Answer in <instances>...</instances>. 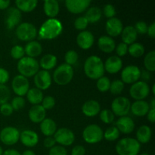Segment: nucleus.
I'll return each mask as SVG.
<instances>
[{
  "label": "nucleus",
  "mask_w": 155,
  "mask_h": 155,
  "mask_svg": "<svg viewBox=\"0 0 155 155\" xmlns=\"http://www.w3.org/2000/svg\"><path fill=\"white\" fill-rule=\"evenodd\" d=\"M63 31V25L56 18H48L44 21L38 30V34L42 39H54L60 36Z\"/></svg>",
  "instance_id": "nucleus-1"
},
{
  "label": "nucleus",
  "mask_w": 155,
  "mask_h": 155,
  "mask_svg": "<svg viewBox=\"0 0 155 155\" xmlns=\"http://www.w3.org/2000/svg\"><path fill=\"white\" fill-rule=\"evenodd\" d=\"M84 73L91 80H98L104 76V62L101 58L96 55H91L86 58L84 63Z\"/></svg>",
  "instance_id": "nucleus-2"
},
{
  "label": "nucleus",
  "mask_w": 155,
  "mask_h": 155,
  "mask_svg": "<svg viewBox=\"0 0 155 155\" xmlns=\"http://www.w3.org/2000/svg\"><path fill=\"white\" fill-rule=\"evenodd\" d=\"M115 150L118 155H138L141 150V144L133 138H124L118 141Z\"/></svg>",
  "instance_id": "nucleus-3"
},
{
  "label": "nucleus",
  "mask_w": 155,
  "mask_h": 155,
  "mask_svg": "<svg viewBox=\"0 0 155 155\" xmlns=\"http://www.w3.org/2000/svg\"><path fill=\"white\" fill-rule=\"evenodd\" d=\"M17 68L20 75L28 78L34 77L39 71V64L36 58L24 56L18 61Z\"/></svg>",
  "instance_id": "nucleus-4"
},
{
  "label": "nucleus",
  "mask_w": 155,
  "mask_h": 155,
  "mask_svg": "<svg viewBox=\"0 0 155 155\" xmlns=\"http://www.w3.org/2000/svg\"><path fill=\"white\" fill-rule=\"evenodd\" d=\"M74 71L72 66L61 64L53 73V80L59 86H65L71 82L74 78Z\"/></svg>",
  "instance_id": "nucleus-5"
},
{
  "label": "nucleus",
  "mask_w": 155,
  "mask_h": 155,
  "mask_svg": "<svg viewBox=\"0 0 155 155\" xmlns=\"http://www.w3.org/2000/svg\"><path fill=\"white\" fill-rule=\"evenodd\" d=\"M15 33L20 40L24 42H30L34 40L36 37L38 30L32 23L23 22L17 27Z\"/></svg>",
  "instance_id": "nucleus-6"
},
{
  "label": "nucleus",
  "mask_w": 155,
  "mask_h": 155,
  "mask_svg": "<svg viewBox=\"0 0 155 155\" xmlns=\"http://www.w3.org/2000/svg\"><path fill=\"white\" fill-rule=\"evenodd\" d=\"M103 130L97 124L88 125L83 130V139L85 142L90 145L98 143L103 139Z\"/></svg>",
  "instance_id": "nucleus-7"
},
{
  "label": "nucleus",
  "mask_w": 155,
  "mask_h": 155,
  "mask_svg": "<svg viewBox=\"0 0 155 155\" xmlns=\"http://www.w3.org/2000/svg\"><path fill=\"white\" fill-rule=\"evenodd\" d=\"M130 107H131V102L130 99L126 97H117L114 98L111 103V111L116 116L124 117L127 116L130 111Z\"/></svg>",
  "instance_id": "nucleus-8"
},
{
  "label": "nucleus",
  "mask_w": 155,
  "mask_h": 155,
  "mask_svg": "<svg viewBox=\"0 0 155 155\" xmlns=\"http://www.w3.org/2000/svg\"><path fill=\"white\" fill-rule=\"evenodd\" d=\"M150 87L147 83L139 80L132 84L130 89V95L136 101L144 100L149 95Z\"/></svg>",
  "instance_id": "nucleus-9"
},
{
  "label": "nucleus",
  "mask_w": 155,
  "mask_h": 155,
  "mask_svg": "<svg viewBox=\"0 0 155 155\" xmlns=\"http://www.w3.org/2000/svg\"><path fill=\"white\" fill-rule=\"evenodd\" d=\"M20 131L14 127H6L0 131V141L4 145H14L19 141Z\"/></svg>",
  "instance_id": "nucleus-10"
},
{
  "label": "nucleus",
  "mask_w": 155,
  "mask_h": 155,
  "mask_svg": "<svg viewBox=\"0 0 155 155\" xmlns=\"http://www.w3.org/2000/svg\"><path fill=\"white\" fill-rule=\"evenodd\" d=\"M56 143L61 146H70L75 141V135L74 132L68 128H59L53 136Z\"/></svg>",
  "instance_id": "nucleus-11"
},
{
  "label": "nucleus",
  "mask_w": 155,
  "mask_h": 155,
  "mask_svg": "<svg viewBox=\"0 0 155 155\" xmlns=\"http://www.w3.org/2000/svg\"><path fill=\"white\" fill-rule=\"evenodd\" d=\"M141 70L136 65H128L121 72V81L124 84H133L140 80Z\"/></svg>",
  "instance_id": "nucleus-12"
},
{
  "label": "nucleus",
  "mask_w": 155,
  "mask_h": 155,
  "mask_svg": "<svg viewBox=\"0 0 155 155\" xmlns=\"http://www.w3.org/2000/svg\"><path fill=\"white\" fill-rule=\"evenodd\" d=\"M12 88L17 96H24L30 89V82L28 78H26L20 74L15 76L12 80Z\"/></svg>",
  "instance_id": "nucleus-13"
},
{
  "label": "nucleus",
  "mask_w": 155,
  "mask_h": 155,
  "mask_svg": "<svg viewBox=\"0 0 155 155\" xmlns=\"http://www.w3.org/2000/svg\"><path fill=\"white\" fill-rule=\"evenodd\" d=\"M33 81L36 88L40 89L41 91L46 90L51 86L52 78L51 74L48 71L41 70L38 71L34 76Z\"/></svg>",
  "instance_id": "nucleus-14"
},
{
  "label": "nucleus",
  "mask_w": 155,
  "mask_h": 155,
  "mask_svg": "<svg viewBox=\"0 0 155 155\" xmlns=\"http://www.w3.org/2000/svg\"><path fill=\"white\" fill-rule=\"evenodd\" d=\"M90 0H66L65 6L69 12L72 14H81L89 8Z\"/></svg>",
  "instance_id": "nucleus-15"
},
{
  "label": "nucleus",
  "mask_w": 155,
  "mask_h": 155,
  "mask_svg": "<svg viewBox=\"0 0 155 155\" xmlns=\"http://www.w3.org/2000/svg\"><path fill=\"white\" fill-rule=\"evenodd\" d=\"M21 12L16 7H10L8 8L6 14L5 23L8 30H13L21 24Z\"/></svg>",
  "instance_id": "nucleus-16"
},
{
  "label": "nucleus",
  "mask_w": 155,
  "mask_h": 155,
  "mask_svg": "<svg viewBox=\"0 0 155 155\" xmlns=\"http://www.w3.org/2000/svg\"><path fill=\"white\" fill-rule=\"evenodd\" d=\"M124 29L122 21L117 18H110L105 24V30L110 37H117L121 34Z\"/></svg>",
  "instance_id": "nucleus-17"
},
{
  "label": "nucleus",
  "mask_w": 155,
  "mask_h": 155,
  "mask_svg": "<svg viewBox=\"0 0 155 155\" xmlns=\"http://www.w3.org/2000/svg\"><path fill=\"white\" fill-rule=\"evenodd\" d=\"M94 42H95V37L89 30H83L77 35V44L82 49H89L93 45Z\"/></svg>",
  "instance_id": "nucleus-18"
},
{
  "label": "nucleus",
  "mask_w": 155,
  "mask_h": 155,
  "mask_svg": "<svg viewBox=\"0 0 155 155\" xmlns=\"http://www.w3.org/2000/svg\"><path fill=\"white\" fill-rule=\"evenodd\" d=\"M19 140L25 147L33 148L39 142V136L33 130H26L20 133Z\"/></svg>",
  "instance_id": "nucleus-19"
},
{
  "label": "nucleus",
  "mask_w": 155,
  "mask_h": 155,
  "mask_svg": "<svg viewBox=\"0 0 155 155\" xmlns=\"http://www.w3.org/2000/svg\"><path fill=\"white\" fill-rule=\"evenodd\" d=\"M104 71H107L108 74H117L123 68L122 59L117 55L110 56L104 63Z\"/></svg>",
  "instance_id": "nucleus-20"
},
{
  "label": "nucleus",
  "mask_w": 155,
  "mask_h": 155,
  "mask_svg": "<svg viewBox=\"0 0 155 155\" xmlns=\"http://www.w3.org/2000/svg\"><path fill=\"white\" fill-rule=\"evenodd\" d=\"M135 123L130 117L124 116L121 117L117 120L116 127L119 130L120 133L124 134H130L135 130Z\"/></svg>",
  "instance_id": "nucleus-21"
},
{
  "label": "nucleus",
  "mask_w": 155,
  "mask_h": 155,
  "mask_svg": "<svg viewBox=\"0 0 155 155\" xmlns=\"http://www.w3.org/2000/svg\"><path fill=\"white\" fill-rule=\"evenodd\" d=\"M101 111V105L95 100H88L82 106V112L89 117H93L99 114Z\"/></svg>",
  "instance_id": "nucleus-22"
},
{
  "label": "nucleus",
  "mask_w": 155,
  "mask_h": 155,
  "mask_svg": "<svg viewBox=\"0 0 155 155\" xmlns=\"http://www.w3.org/2000/svg\"><path fill=\"white\" fill-rule=\"evenodd\" d=\"M45 115L46 110L42 107L41 104L33 105L28 112L29 119L34 124H40L44 119H45Z\"/></svg>",
  "instance_id": "nucleus-23"
},
{
  "label": "nucleus",
  "mask_w": 155,
  "mask_h": 155,
  "mask_svg": "<svg viewBox=\"0 0 155 155\" xmlns=\"http://www.w3.org/2000/svg\"><path fill=\"white\" fill-rule=\"evenodd\" d=\"M150 110L149 104L145 100L136 101L131 104L130 110L132 114L136 117H145Z\"/></svg>",
  "instance_id": "nucleus-24"
},
{
  "label": "nucleus",
  "mask_w": 155,
  "mask_h": 155,
  "mask_svg": "<svg viewBox=\"0 0 155 155\" xmlns=\"http://www.w3.org/2000/svg\"><path fill=\"white\" fill-rule=\"evenodd\" d=\"M43 11L49 18H55L60 12V5L57 0H45L43 2Z\"/></svg>",
  "instance_id": "nucleus-25"
},
{
  "label": "nucleus",
  "mask_w": 155,
  "mask_h": 155,
  "mask_svg": "<svg viewBox=\"0 0 155 155\" xmlns=\"http://www.w3.org/2000/svg\"><path fill=\"white\" fill-rule=\"evenodd\" d=\"M98 48L104 53H111L115 50L114 39L108 36H101L98 40Z\"/></svg>",
  "instance_id": "nucleus-26"
},
{
  "label": "nucleus",
  "mask_w": 155,
  "mask_h": 155,
  "mask_svg": "<svg viewBox=\"0 0 155 155\" xmlns=\"http://www.w3.org/2000/svg\"><path fill=\"white\" fill-rule=\"evenodd\" d=\"M137 38L138 33L133 26H127L126 27H124L122 33H121L122 42L127 44V45H130L136 42Z\"/></svg>",
  "instance_id": "nucleus-27"
},
{
  "label": "nucleus",
  "mask_w": 155,
  "mask_h": 155,
  "mask_svg": "<svg viewBox=\"0 0 155 155\" xmlns=\"http://www.w3.org/2000/svg\"><path fill=\"white\" fill-rule=\"evenodd\" d=\"M57 130V124L51 118H45L40 123L41 133L46 137L54 136Z\"/></svg>",
  "instance_id": "nucleus-28"
},
{
  "label": "nucleus",
  "mask_w": 155,
  "mask_h": 155,
  "mask_svg": "<svg viewBox=\"0 0 155 155\" xmlns=\"http://www.w3.org/2000/svg\"><path fill=\"white\" fill-rule=\"evenodd\" d=\"M24 51L27 57L35 58L42 54V46L37 41H30L26 44L25 47H24Z\"/></svg>",
  "instance_id": "nucleus-29"
},
{
  "label": "nucleus",
  "mask_w": 155,
  "mask_h": 155,
  "mask_svg": "<svg viewBox=\"0 0 155 155\" xmlns=\"http://www.w3.org/2000/svg\"><path fill=\"white\" fill-rule=\"evenodd\" d=\"M136 140L142 144H146L149 142L152 136V130L151 127L147 125H142L139 127L136 132Z\"/></svg>",
  "instance_id": "nucleus-30"
},
{
  "label": "nucleus",
  "mask_w": 155,
  "mask_h": 155,
  "mask_svg": "<svg viewBox=\"0 0 155 155\" xmlns=\"http://www.w3.org/2000/svg\"><path fill=\"white\" fill-rule=\"evenodd\" d=\"M58 59L55 55L52 54H46L42 56L39 62V67L42 68L44 71H48L49 70H52L57 65Z\"/></svg>",
  "instance_id": "nucleus-31"
},
{
  "label": "nucleus",
  "mask_w": 155,
  "mask_h": 155,
  "mask_svg": "<svg viewBox=\"0 0 155 155\" xmlns=\"http://www.w3.org/2000/svg\"><path fill=\"white\" fill-rule=\"evenodd\" d=\"M27 98L29 102L33 105H37L42 103V99L44 98L43 93L40 89L37 88H31L28 90L26 94Z\"/></svg>",
  "instance_id": "nucleus-32"
},
{
  "label": "nucleus",
  "mask_w": 155,
  "mask_h": 155,
  "mask_svg": "<svg viewBox=\"0 0 155 155\" xmlns=\"http://www.w3.org/2000/svg\"><path fill=\"white\" fill-rule=\"evenodd\" d=\"M16 8L22 12L29 13L34 10L38 5L37 0H16Z\"/></svg>",
  "instance_id": "nucleus-33"
},
{
  "label": "nucleus",
  "mask_w": 155,
  "mask_h": 155,
  "mask_svg": "<svg viewBox=\"0 0 155 155\" xmlns=\"http://www.w3.org/2000/svg\"><path fill=\"white\" fill-rule=\"evenodd\" d=\"M86 12V15L84 17L89 23L98 22L102 16V12L97 6H92V7L89 8Z\"/></svg>",
  "instance_id": "nucleus-34"
},
{
  "label": "nucleus",
  "mask_w": 155,
  "mask_h": 155,
  "mask_svg": "<svg viewBox=\"0 0 155 155\" xmlns=\"http://www.w3.org/2000/svg\"><path fill=\"white\" fill-rule=\"evenodd\" d=\"M145 51V46L139 42H134L128 46V52L132 57L140 58L144 55Z\"/></svg>",
  "instance_id": "nucleus-35"
},
{
  "label": "nucleus",
  "mask_w": 155,
  "mask_h": 155,
  "mask_svg": "<svg viewBox=\"0 0 155 155\" xmlns=\"http://www.w3.org/2000/svg\"><path fill=\"white\" fill-rule=\"evenodd\" d=\"M144 66L145 70L149 72H154L155 71V51H151L145 54L144 58Z\"/></svg>",
  "instance_id": "nucleus-36"
},
{
  "label": "nucleus",
  "mask_w": 155,
  "mask_h": 155,
  "mask_svg": "<svg viewBox=\"0 0 155 155\" xmlns=\"http://www.w3.org/2000/svg\"><path fill=\"white\" fill-rule=\"evenodd\" d=\"M120 133L116 127H110L103 133V138L109 142H114L119 139Z\"/></svg>",
  "instance_id": "nucleus-37"
},
{
  "label": "nucleus",
  "mask_w": 155,
  "mask_h": 155,
  "mask_svg": "<svg viewBox=\"0 0 155 155\" xmlns=\"http://www.w3.org/2000/svg\"><path fill=\"white\" fill-rule=\"evenodd\" d=\"M110 80L107 77H101L98 80H97L96 86L97 89L101 92H106L109 91L110 86Z\"/></svg>",
  "instance_id": "nucleus-38"
},
{
  "label": "nucleus",
  "mask_w": 155,
  "mask_h": 155,
  "mask_svg": "<svg viewBox=\"0 0 155 155\" xmlns=\"http://www.w3.org/2000/svg\"><path fill=\"white\" fill-rule=\"evenodd\" d=\"M100 120L105 124H110L114 122L115 115L109 109H104L99 113Z\"/></svg>",
  "instance_id": "nucleus-39"
},
{
  "label": "nucleus",
  "mask_w": 155,
  "mask_h": 155,
  "mask_svg": "<svg viewBox=\"0 0 155 155\" xmlns=\"http://www.w3.org/2000/svg\"><path fill=\"white\" fill-rule=\"evenodd\" d=\"M124 87H125V84L121 81V80H116L110 83L109 91L113 95H120L124 91Z\"/></svg>",
  "instance_id": "nucleus-40"
},
{
  "label": "nucleus",
  "mask_w": 155,
  "mask_h": 155,
  "mask_svg": "<svg viewBox=\"0 0 155 155\" xmlns=\"http://www.w3.org/2000/svg\"><path fill=\"white\" fill-rule=\"evenodd\" d=\"M78 53L74 50H69V51H67L64 55L65 64L70 65V66H73V65L75 64L78 61Z\"/></svg>",
  "instance_id": "nucleus-41"
},
{
  "label": "nucleus",
  "mask_w": 155,
  "mask_h": 155,
  "mask_svg": "<svg viewBox=\"0 0 155 155\" xmlns=\"http://www.w3.org/2000/svg\"><path fill=\"white\" fill-rule=\"evenodd\" d=\"M10 54L14 59L18 60L21 59L25 55V51H24V48L20 45H15L11 48Z\"/></svg>",
  "instance_id": "nucleus-42"
},
{
  "label": "nucleus",
  "mask_w": 155,
  "mask_h": 155,
  "mask_svg": "<svg viewBox=\"0 0 155 155\" xmlns=\"http://www.w3.org/2000/svg\"><path fill=\"white\" fill-rule=\"evenodd\" d=\"M11 97V92L6 85L0 84V105L8 102Z\"/></svg>",
  "instance_id": "nucleus-43"
},
{
  "label": "nucleus",
  "mask_w": 155,
  "mask_h": 155,
  "mask_svg": "<svg viewBox=\"0 0 155 155\" xmlns=\"http://www.w3.org/2000/svg\"><path fill=\"white\" fill-rule=\"evenodd\" d=\"M88 25H89V22H88V21L84 16H80L77 18L74 21V26L75 29L78 30H81V31L86 30L87 28Z\"/></svg>",
  "instance_id": "nucleus-44"
},
{
  "label": "nucleus",
  "mask_w": 155,
  "mask_h": 155,
  "mask_svg": "<svg viewBox=\"0 0 155 155\" xmlns=\"http://www.w3.org/2000/svg\"><path fill=\"white\" fill-rule=\"evenodd\" d=\"M25 99L23 97L16 96L12 100L11 105L14 110H20L25 106Z\"/></svg>",
  "instance_id": "nucleus-45"
},
{
  "label": "nucleus",
  "mask_w": 155,
  "mask_h": 155,
  "mask_svg": "<svg viewBox=\"0 0 155 155\" xmlns=\"http://www.w3.org/2000/svg\"><path fill=\"white\" fill-rule=\"evenodd\" d=\"M41 105L45 110H51L55 105V99L54 98V97L51 96V95H47L43 98Z\"/></svg>",
  "instance_id": "nucleus-46"
},
{
  "label": "nucleus",
  "mask_w": 155,
  "mask_h": 155,
  "mask_svg": "<svg viewBox=\"0 0 155 155\" xmlns=\"http://www.w3.org/2000/svg\"><path fill=\"white\" fill-rule=\"evenodd\" d=\"M102 13L108 19L112 18H115V15H116V8H115V7L113 5L106 4L104 6Z\"/></svg>",
  "instance_id": "nucleus-47"
},
{
  "label": "nucleus",
  "mask_w": 155,
  "mask_h": 155,
  "mask_svg": "<svg viewBox=\"0 0 155 155\" xmlns=\"http://www.w3.org/2000/svg\"><path fill=\"white\" fill-rule=\"evenodd\" d=\"M48 155H68V151L64 147L61 145H54L49 149Z\"/></svg>",
  "instance_id": "nucleus-48"
},
{
  "label": "nucleus",
  "mask_w": 155,
  "mask_h": 155,
  "mask_svg": "<svg viewBox=\"0 0 155 155\" xmlns=\"http://www.w3.org/2000/svg\"><path fill=\"white\" fill-rule=\"evenodd\" d=\"M128 46L127 44L124 43V42H120L118 45H116L115 47V51L118 56V57H123V56H125L126 54L128 53Z\"/></svg>",
  "instance_id": "nucleus-49"
},
{
  "label": "nucleus",
  "mask_w": 155,
  "mask_h": 155,
  "mask_svg": "<svg viewBox=\"0 0 155 155\" xmlns=\"http://www.w3.org/2000/svg\"><path fill=\"white\" fill-rule=\"evenodd\" d=\"M148 24L146 22L143 21H138L136 23L134 26L135 30H136L137 33H140V34H146L147 30H148Z\"/></svg>",
  "instance_id": "nucleus-50"
},
{
  "label": "nucleus",
  "mask_w": 155,
  "mask_h": 155,
  "mask_svg": "<svg viewBox=\"0 0 155 155\" xmlns=\"http://www.w3.org/2000/svg\"><path fill=\"white\" fill-rule=\"evenodd\" d=\"M14 110L10 103H5L0 105V113L5 117H8L13 114Z\"/></svg>",
  "instance_id": "nucleus-51"
},
{
  "label": "nucleus",
  "mask_w": 155,
  "mask_h": 155,
  "mask_svg": "<svg viewBox=\"0 0 155 155\" xmlns=\"http://www.w3.org/2000/svg\"><path fill=\"white\" fill-rule=\"evenodd\" d=\"M9 78H10V74L8 71L0 67V84L5 85L8 82Z\"/></svg>",
  "instance_id": "nucleus-52"
},
{
  "label": "nucleus",
  "mask_w": 155,
  "mask_h": 155,
  "mask_svg": "<svg viewBox=\"0 0 155 155\" xmlns=\"http://www.w3.org/2000/svg\"><path fill=\"white\" fill-rule=\"evenodd\" d=\"M86 154V148L83 145H75L72 148L71 155H85Z\"/></svg>",
  "instance_id": "nucleus-53"
},
{
  "label": "nucleus",
  "mask_w": 155,
  "mask_h": 155,
  "mask_svg": "<svg viewBox=\"0 0 155 155\" xmlns=\"http://www.w3.org/2000/svg\"><path fill=\"white\" fill-rule=\"evenodd\" d=\"M43 145L45 148H49L50 149L52 147H54V145H56V142L53 136H49V137H46L44 139Z\"/></svg>",
  "instance_id": "nucleus-54"
},
{
  "label": "nucleus",
  "mask_w": 155,
  "mask_h": 155,
  "mask_svg": "<svg viewBox=\"0 0 155 155\" xmlns=\"http://www.w3.org/2000/svg\"><path fill=\"white\" fill-rule=\"evenodd\" d=\"M151 78V72L148 71L147 70H142L140 74V79H142V81L147 83L148 81H150Z\"/></svg>",
  "instance_id": "nucleus-55"
},
{
  "label": "nucleus",
  "mask_w": 155,
  "mask_h": 155,
  "mask_svg": "<svg viewBox=\"0 0 155 155\" xmlns=\"http://www.w3.org/2000/svg\"><path fill=\"white\" fill-rule=\"evenodd\" d=\"M147 34L152 39L155 38V22L151 23L148 27V30H147Z\"/></svg>",
  "instance_id": "nucleus-56"
},
{
  "label": "nucleus",
  "mask_w": 155,
  "mask_h": 155,
  "mask_svg": "<svg viewBox=\"0 0 155 155\" xmlns=\"http://www.w3.org/2000/svg\"><path fill=\"white\" fill-rule=\"evenodd\" d=\"M146 116L147 119L149 120V122L154 124L155 121V109H150Z\"/></svg>",
  "instance_id": "nucleus-57"
},
{
  "label": "nucleus",
  "mask_w": 155,
  "mask_h": 155,
  "mask_svg": "<svg viewBox=\"0 0 155 155\" xmlns=\"http://www.w3.org/2000/svg\"><path fill=\"white\" fill-rule=\"evenodd\" d=\"M11 2L8 0H0V10H5L10 6Z\"/></svg>",
  "instance_id": "nucleus-58"
},
{
  "label": "nucleus",
  "mask_w": 155,
  "mask_h": 155,
  "mask_svg": "<svg viewBox=\"0 0 155 155\" xmlns=\"http://www.w3.org/2000/svg\"><path fill=\"white\" fill-rule=\"evenodd\" d=\"M2 155H21V154L16 149H7L3 151Z\"/></svg>",
  "instance_id": "nucleus-59"
},
{
  "label": "nucleus",
  "mask_w": 155,
  "mask_h": 155,
  "mask_svg": "<svg viewBox=\"0 0 155 155\" xmlns=\"http://www.w3.org/2000/svg\"><path fill=\"white\" fill-rule=\"evenodd\" d=\"M21 155H36L35 152L32 150H26L21 154Z\"/></svg>",
  "instance_id": "nucleus-60"
},
{
  "label": "nucleus",
  "mask_w": 155,
  "mask_h": 155,
  "mask_svg": "<svg viewBox=\"0 0 155 155\" xmlns=\"http://www.w3.org/2000/svg\"><path fill=\"white\" fill-rule=\"evenodd\" d=\"M150 106V109H155V98H153L151 99V103L149 104Z\"/></svg>",
  "instance_id": "nucleus-61"
},
{
  "label": "nucleus",
  "mask_w": 155,
  "mask_h": 155,
  "mask_svg": "<svg viewBox=\"0 0 155 155\" xmlns=\"http://www.w3.org/2000/svg\"><path fill=\"white\" fill-rule=\"evenodd\" d=\"M3 148H2V146L1 145H0V155H2V154H3Z\"/></svg>",
  "instance_id": "nucleus-62"
},
{
  "label": "nucleus",
  "mask_w": 155,
  "mask_h": 155,
  "mask_svg": "<svg viewBox=\"0 0 155 155\" xmlns=\"http://www.w3.org/2000/svg\"><path fill=\"white\" fill-rule=\"evenodd\" d=\"M154 87H155V85L154 84V85H153V86H152V90H151V91H152V93H153V95H154V94H155Z\"/></svg>",
  "instance_id": "nucleus-63"
},
{
  "label": "nucleus",
  "mask_w": 155,
  "mask_h": 155,
  "mask_svg": "<svg viewBox=\"0 0 155 155\" xmlns=\"http://www.w3.org/2000/svg\"><path fill=\"white\" fill-rule=\"evenodd\" d=\"M139 155H149V154H148V153H146V152H144V153H142V154H139Z\"/></svg>",
  "instance_id": "nucleus-64"
}]
</instances>
